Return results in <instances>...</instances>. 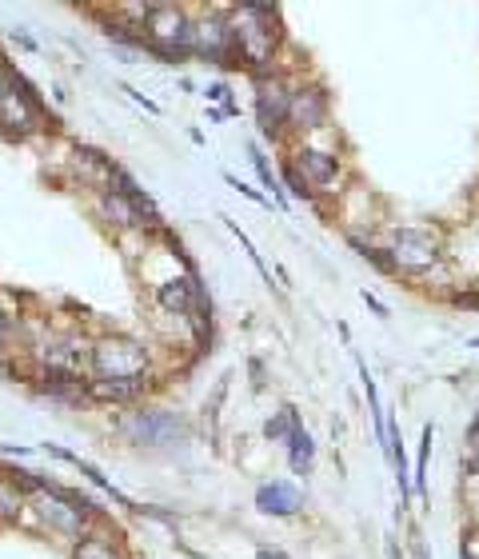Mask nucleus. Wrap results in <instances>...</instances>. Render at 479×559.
Returning a JSON list of instances; mask_svg holds the SVG:
<instances>
[{
	"instance_id": "nucleus-1",
	"label": "nucleus",
	"mask_w": 479,
	"mask_h": 559,
	"mask_svg": "<svg viewBox=\"0 0 479 559\" xmlns=\"http://www.w3.org/2000/svg\"><path fill=\"white\" fill-rule=\"evenodd\" d=\"M228 24H232V36H236L240 69H244L248 76H264V72L280 69V64H276L280 40H284L280 9L244 0V4H232V9H228Z\"/></svg>"
},
{
	"instance_id": "nucleus-2",
	"label": "nucleus",
	"mask_w": 479,
	"mask_h": 559,
	"mask_svg": "<svg viewBox=\"0 0 479 559\" xmlns=\"http://www.w3.org/2000/svg\"><path fill=\"white\" fill-rule=\"evenodd\" d=\"M28 512L36 515V524L64 536L69 544H76V539L88 536L93 527L105 524V512L96 508L93 496H81V491L60 488V484H48L45 491L28 496Z\"/></svg>"
},
{
	"instance_id": "nucleus-3",
	"label": "nucleus",
	"mask_w": 479,
	"mask_h": 559,
	"mask_svg": "<svg viewBox=\"0 0 479 559\" xmlns=\"http://www.w3.org/2000/svg\"><path fill=\"white\" fill-rule=\"evenodd\" d=\"M144 52H153L160 64L192 60V12L180 4H153L144 21Z\"/></svg>"
},
{
	"instance_id": "nucleus-4",
	"label": "nucleus",
	"mask_w": 479,
	"mask_h": 559,
	"mask_svg": "<svg viewBox=\"0 0 479 559\" xmlns=\"http://www.w3.org/2000/svg\"><path fill=\"white\" fill-rule=\"evenodd\" d=\"M88 376H105V380L153 376V348L136 336H124V332L93 336V368H88Z\"/></svg>"
},
{
	"instance_id": "nucleus-5",
	"label": "nucleus",
	"mask_w": 479,
	"mask_h": 559,
	"mask_svg": "<svg viewBox=\"0 0 479 559\" xmlns=\"http://www.w3.org/2000/svg\"><path fill=\"white\" fill-rule=\"evenodd\" d=\"M292 76L284 69H272L264 76H252L256 93V129L272 144H288V105H292Z\"/></svg>"
},
{
	"instance_id": "nucleus-6",
	"label": "nucleus",
	"mask_w": 479,
	"mask_h": 559,
	"mask_svg": "<svg viewBox=\"0 0 479 559\" xmlns=\"http://www.w3.org/2000/svg\"><path fill=\"white\" fill-rule=\"evenodd\" d=\"M52 124H57V120H52V112H48L45 100L36 96V88L28 81H21L4 100H0V132L9 140H16V144L48 136Z\"/></svg>"
},
{
	"instance_id": "nucleus-7",
	"label": "nucleus",
	"mask_w": 479,
	"mask_h": 559,
	"mask_svg": "<svg viewBox=\"0 0 479 559\" xmlns=\"http://www.w3.org/2000/svg\"><path fill=\"white\" fill-rule=\"evenodd\" d=\"M387 257H392V264H396V276H428L432 269L444 264V240H440L435 228L404 224V228L392 233Z\"/></svg>"
},
{
	"instance_id": "nucleus-8",
	"label": "nucleus",
	"mask_w": 479,
	"mask_h": 559,
	"mask_svg": "<svg viewBox=\"0 0 479 559\" xmlns=\"http://www.w3.org/2000/svg\"><path fill=\"white\" fill-rule=\"evenodd\" d=\"M192 60L240 69V57H236V36H232V24H228V9L192 12Z\"/></svg>"
},
{
	"instance_id": "nucleus-9",
	"label": "nucleus",
	"mask_w": 479,
	"mask_h": 559,
	"mask_svg": "<svg viewBox=\"0 0 479 559\" xmlns=\"http://www.w3.org/2000/svg\"><path fill=\"white\" fill-rule=\"evenodd\" d=\"M117 431L129 443H141V448H168V443L188 440V424L176 416V412L144 408V404H136L132 412H124V419L117 424Z\"/></svg>"
},
{
	"instance_id": "nucleus-10",
	"label": "nucleus",
	"mask_w": 479,
	"mask_h": 559,
	"mask_svg": "<svg viewBox=\"0 0 479 559\" xmlns=\"http://www.w3.org/2000/svg\"><path fill=\"white\" fill-rule=\"evenodd\" d=\"M332 124V93L324 81H296L292 105H288V144H300L312 132H324Z\"/></svg>"
},
{
	"instance_id": "nucleus-11",
	"label": "nucleus",
	"mask_w": 479,
	"mask_h": 559,
	"mask_svg": "<svg viewBox=\"0 0 479 559\" xmlns=\"http://www.w3.org/2000/svg\"><path fill=\"white\" fill-rule=\"evenodd\" d=\"M288 160L296 164V173L304 176L308 188H312L316 197H324V192H339L336 185H339V176H344V156L320 148V144H312V140H300V144H292Z\"/></svg>"
},
{
	"instance_id": "nucleus-12",
	"label": "nucleus",
	"mask_w": 479,
	"mask_h": 559,
	"mask_svg": "<svg viewBox=\"0 0 479 559\" xmlns=\"http://www.w3.org/2000/svg\"><path fill=\"white\" fill-rule=\"evenodd\" d=\"M153 392V376H136V380H105V376H88L84 400L100 404V408H136L144 396Z\"/></svg>"
},
{
	"instance_id": "nucleus-13",
	"label": "nucleus",
	"mask_w": 479,
	"mask_h": 559,
	"mask_svg": "<svg viewBox=\"0 0 479 559\" xmlns=\"http://www.w3.org/2000/svg\"><path fill=\"white\" fill-rule=\"evenodd\" d=\"M93 212H96V221H105L117 236L144 233L141 216H136V209H132V200L124 197V192H117V188H100V192H93Z\"/></svg>"
},
{
	"instance_id": "nucleus-14",
	"label": "nucleus",
	"mask_w": 479,
	"mask_h": 559,
	"mask_svg": "<svg viewBox=\"0 0 479 559\" xmlns=\"http://www.w3.org/2000/svg\"><path fill=\"white\" fill-rule=\"evenodd\" d=\"M256 508L264 515H276V520H292L304 512V491L288 479H268L256 488Z\"/></svg>"
},
{
	"instance_id": "nucleus-15",
	"label": "nucleus",
	"mask_w": 479,
	"mask_h": 559,
	"mask_svg": "<svg viewBox=\"0 0 479 559\" xmlns=\"http://www.w3.org/2000/svg\"><path fill=\"white\" fill-rule=\"evenodd\" d=\"M69 559H129V548L120 539L117 527H108V520L100 527H93L88 536H81L69 548Z\"/></svg>"
},
{
	"instance_id": "nucleus-16",
	"label": "nucleus",
	"mask_w": 479,
	"mask_h": 559,
	"mask_svg": "<svg viewBox=\"0 0 479 559\" xmlns=\"http://www.w3.org/2000/svg\"><path fill=\"white\" fill-rule=\"evenodd\" d=\"M84 384H88V376L40 372V368H36V376H33V392H36V396L60 400V404H88V400H84Z\"/></svg>"
},
{
	"instance_id": "nucleus-17",
	"label": "nucleus",
	"mask_w": 479,
	"mask_h": 559,
	"mask_svg": "<svg viewBox=\"0 0 479 559\" xmlns=\"http://www.w3.org/2000/svg\"><path fill=\"white\" fill-rule=\"evenodd\" d=\"M28 512V496L9 472H0V527L21 524V515Z\"/></svg>"
},
{
	"instance_id": "nucleus-18",
	"label": "nucleus",
	"mask_w": 479,
	"mask_h": 559,
	"mask_svg": "<svg viewBox=\"0 0 479 559\" xmlns=\"http://www.w3.org/2000/svg\"><path fill=\"white\" fill-rule=\"evenodd\" d=\"M248 160H252V168H256L260 185L268 188V200H272V204H276V209H288V192H284L280 176L272 173L268 156H264V148H260L256 140H248Z\"/></svg>"
},
{
	"instance_id": "nucleus-19",
	"label": "nucleus",
	"mask_w": 479,
	"mask_h": 559,
	"mask_svg": "<svg viewBox=\"0 0 479 559\" xmlns=\"http://www.w3.org/2000/svg\"><path fill=\"white\" fill-rule=\"evenodd\" d=\"M288 467H292L296 476H312V467H316V440H312L308 428H300L288 440Z\"/></svg>"
},
{
	"instance_id": "nucleus-20",
	"label": "nucleus",
	"mask_w": 479,
	"mask_h": 559,
	"mask_svg": "<svg viewBox=\"0 0 479 559\" xmlns=\"http://www.w3.org/2000/svg\"><path fill=\"white\" fill-rule=\"evenodd\" d=\"M432 440H435V428L432 424H423L420 455H416V472H411V500H428V460H432Z\"/></svg>"
},
{
	"instance_id": "nucleus-21",
	"label": "nucleus",
	"mask_w": 479,
	"mask_h": 559,
	"mask_svg": "<svg viewBox=\"0 0 479 559\" xmlns=\"http://www.w3.org/2000/svg\"><path fill=\"white\" fill-rule=\"evenodd\" d=\"M300 428H304V424H300V412H296L292 404H284V408L272 412V419L264 424V436H268L272 443H284V448H288V440H292Z\"/></svg>"
},
{
	"instance_id": "nucleus-22",
	"label": "nucleus",
	"mask_w": 479,
	"mask_h": 559,
	"mask_svg": "<svg viewBox=\"0 0 479 559\" xmlns=\"http://www.w3.org/2000/svg\"><path fill=\"white\" fill-rule=\"evenodd\" d=\"M280 185H284V192H292V200H304V204H316V192L308 188V180L300 173H296V164L284 156V164H280Z\"/></svg>"
},
{
	"instance_id": "nucleus-23",
	"label": "nucleus",
	"mask_w": 479,
	"mask_h": 559,
	"mask_svg": "<svg viewBox=\"0 0 479 559\" xmlns=\"http://www.w3.org/2000/svg\"><path fill=\"white\" fill-rule=\"evenodd\" d=\"M224 185L232 188V192H240V197H248L252 204H260V209H268V204H272V200L264 197V192H256V188L244 185V180H240V176H232V173H224Z\"/></svg>"
},
{
	"instance_id": "nucleus-24",
	"label": "nucleus",
	"mask_w": 479,
	"mask_h": 559,
	"mask_svg": "<svg viewBox=\"0 0 479 559\" xmlns=\"http://www.w3.org/2000/svg\"><path fill=\"white\" fill-rule=\"evenodd\" d=\"M24 76H21V69H16V64H12L9 57L0 60V100H4V96L12 93V88H16V84H21Z\"/></svg>"
},
{
	"instance_id": "nucleus-25",
	"label": "nucleus",
	"mask_w": 479,
	"mask_h": 559,
	"mask_svg": "<svg viewBox=\"0 0 479 559\" xmlns=\"http://www.w3.org/2000/svg\"><path fill=\"white\" fill-rule=\"evenodd\" d=\"M120 93H129V100H136V105H141L144 112H153V117H160V105H156V100H148L144 93H136L132 84H120Z\"/></svg>"
},
{
	"instance_id": "nucleus-26",
	"label": "nucleus",
	"mask_w": 479,
	"mask_h": 559,
	"mask_svg": "<svg viewBox=\"0 0 479 559\" xmlns=\"http://www.w3.org/2000/svg\"><path fill=\"white\" fill-rule=\"evenodd\" d=\"M447 300L456 304V308H479V284L476 288H464V292H452Z\"/></svg>"
},
{
	"instance_id": "nucleus-27",
	"label": "nucleus",
	"mask_w": 479,
	"mask_h": 559,
	"mask_svg": "<svg viewBox=\"0 0 479 559\" xmlns=\"http://www.w3.org/2000/svg\"><path fill=\"white\" fill-rule=\"evenodd\" d=\"M360 300L368 304V308H372V312L380 316V320H387V316H392V312H387V304L380 300V296H375V292H368V288H363V292H360Z\"/></svg>"
},
{
	"instance_id": "nucleus-28",
	"label": "nucleus",
	"mask_w": 479,
	"mask_h": 559,
	"mask_svg": "<svg viewBox=\"0 0 479 559\" xmlns=\"http://www.w3.org/2000/svg\"><path fill=\"white\" fill-rule=\"evenodd\" d=\"M12 336H16V324H12V316L4 312V308H0V348H4V344H9Z\"/></svg>"
},
{
	"instance_id": "nucleus-29",
	"label": "nucleus",
	"mask_w": 479,
	"mask_h": 559,
	"mask_svg": "<svg viewBox=\"0 0 479 559\" xmlns=\"http://www.w3.org/2000/svg\"><path fill=\"white\" fill-rule=\"evenodd\" d=\"M204 96H208V100H224V105H232V100H228V84H224V81L208 84V88H204Z\"/></svg>"
},
{
	"instance_id": "nucleus-30",
	"label": "nucleus",
	"mask_w": 479,
	"mask_h": 559,
	"mask_svg": "<svg viewBox=\"0 0 479 559\" xmlns=\"http://www.w3.org/2000/svg\"><path fill=\"white\" fill-rule=\"evenodd\" d=\"M256 559H292V556L284 548H268V544H264V548H256Z\"/></svg>"
},
{
	"instance_id": "nucleus-31",
	"label": "nucleus",
	"mask_w": 479,
	"mask_h": 559,
	"mask_svg": "<svg viewBox=\"0 0 479 559\" xmlns=\"http://www.w3.org/2000/svg\"><path fill=\"white\" fill-rule=\"evenodd\" d=\"M468 448L479 455V412H476V419H471V424H468Z\"/></svg>"
},
{
	"instance_id": "nucleus-32",
	"label": "nucleus",
	"mask_w": 479,
	"mask_h": 559,
	"mask_svg": "<svg viewBox=\"0 0 479 559\" xmlns=\"http://www.w3.org/2000/svg\"><path fill=\"white\" fill-rule=\"evenodd\" d=\"M12 40H16L21 48H28V52H36V40L28 33H21V28H12Z\"/></svg>"
},
{
	"instance_id": "nucleus-33",
	"label": "nucleus",
	"mask_w": 479,
	"mask_h": 559,
	"mask_svg": "<svg viewBox=\"0 0 479 559\" xmlns=\"http://www.w3.org/2000/svg\"><path fill=\"white\" fill-rule=\"evenodd\" d=\"M459 559H476V548H471V539H464V544H459Z\"/></svg>"
},
{
	"instance_id": "nucleus-34",
	"label": "nucleus",
	"mask_w": 479,
	"mask_h": 559,
	"mask_svg": "<svg viewBox=\"0 0 479 559\" xmlns=\"http://www.w3.org/2000/svg\"><path fill=\"white\" fill-rule=\"evenodd\" d=\"M387 556H392V559H404V551H399L396 544H387Z\"/></svg>"
},
{
	"instance_id": "nucleus-35",
	"label": "nucleus",
	"mask_w": 479,
	"mask_h": 559,
	"mask_svg": "<svg viewBox=\"0 0 479 559\" xmlns=\"http://www.w3.org/2000/svg\"><path fill=\"white\" fill-rule=\"evenodd\" d=\"M471 348H479V336H476V340H471Z\"/></svg>"
},
{
	"instance_id": "nucleus-36",
	"label": "nucleus",
	"mask_w": 479,
	"mask_h": 559,
	"mask_svg": "<svg viewBox=\"0 0 479 559\" xmlns=\"http://www.w3.org/2000/svg\"><path fill=\"white\" fill-rule=\"evenodd\" d=\"M0 60H4V52H0Z\"/></svg>"
},
{
	"instance_id": "nucleus-37",
	"label": "nucleus",
	"mask_w": 479,
	"mask_h": 559,
	"mask_svg": "<svg viewBox=\"0 0 479 559\" xmlns=\"http://www.w3.org/2000/svg\"><path fill=\"white\" fill-rule=\"evenodd\" d=\"M423 559H428V556H423Z\"/></svg>"
}]
</instances>
